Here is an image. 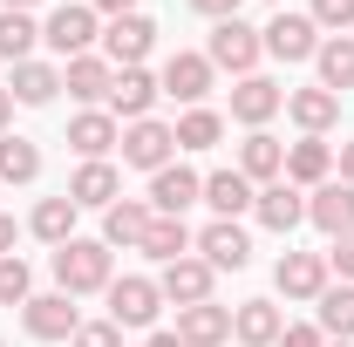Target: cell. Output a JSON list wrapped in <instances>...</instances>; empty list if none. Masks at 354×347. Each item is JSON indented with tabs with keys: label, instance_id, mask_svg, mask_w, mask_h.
Returning a JSON list of instances; mask_svg holds the SVG:
<instances>
[{
	"label": "cell",
	"instance_id": "6da1fadb",
	"mask_svg": "<svg viewBox=\"0 0 354 347\" xmlns=\"http://www.w3.org/2000/svg\"><path fill=\"white\" fill-rule=\"evenodd\" d=\"M116 252L102 245V238H68V245H55V293H68V300H82V293H109V279H116Z\"/></svg>",
	"mask_w": 354,
	"mask_h": 347
},
{
	"label": "cell",
	"instance_id": "7a4b0ae2",
	"mask_svg": "<svg viewBox=\"0 0 354 347\" xmlns=\"http://www.w3.org/2000/svg\"><path fill=\"white\" fill-rule=\"evenodd\" d=\"M259 55H266L259 28H245L239 14H232V21H212V41H205V62H212V68H225V75L245 82V75L259 68Z\"/></svg>",
	"mask_w": 354,
	"mask_h": 347
},
{
	"label": "cell",
	"instance_id": "3957f363",
	"mask_svg": "<svg viewBox=\"0 0 354 347\" xmlns=\"http://www.w3.org/2000/svg\"><path fill=\"white\" fill-rule=\"evenodd\" d=\"M41 41L62 55V62H75V55H88V48L102 41V21H95V7L88 0H68V7H55L41 21Z\"/></svg>",
	"mask_w": 354,
	"mask_h": 347
},
{
	"label": "cell",
	"instance_id": "277c9868",
	"mask_svg": "<svg viewBox=\"0 0 354 347\" xmlns=\"http://www.w3.org/2000/svg\"><path fill=\"white\" fill-rule=\"evenodd\" d=\"M259 41H266V55H272V62H313L327 35L313 28L307 14H293V7H279V14H272V21L259 28Z\"/></svg>",
	"mask_w": 354,
	"mask_h": 347
},
{
	"label": "cell",
	"instance_id": "5b68a950",
	"mask_svg": "<svg viewBox=\"0 0 354 347\" xmlns=\"http://www.w3.org/2000/svg\"><path fill=\"white\" fill-rule=\"evenodd\" d=\"M116 150H123V164H136V171L157 177L177 157V130H171V123H157V116H143V123H123V143H116Z\"/></svg>",
	"mask_w": 354,
	"mask_h": 347
},
{
	"label": "cell",
	"instance_id": "8992f818",
	"mask_svg": "<svg viewBox=\"0 0 354 347\" xmlns=\"http://www.w3.org/2000/svg\"><path fill=\"white\" fill-rule=\"evenodd\" d=\"M191 252L212 265V272H245V265H252V238L239 232V218H212V225L198 232Z\"/></svg>",
	"mask_w": 354,
	"mask_h": 347
},
{
	"label": "cell",
	"instance_id": "52a82bcc",
	"mask_svg": "<svg viewBox=\"0 0 354 347\" xmlns=\"http://www.w3.org/2000/svg\"><path fill=\"white\" fill-rule=\"evenodd\" d=\"M157 48V21L150 14H123L102 28V62L109 68H143V55Z\"/></svg>",
	"mask_w": 354,
	"mask_h": 347
},
{
	"label": "cell",
	"instance_id": "ba28073f",
	"mask_svg": "<svg viewBox=\"0 0 354 347\" xmlns=\"http://www.w3.org/2000/svg\"><path fill=\"white\" fill-rule=\"evenodd\" d=\"M157 313H164V293H157V279H109V320L116 327H157Z\"/></svg>",
	"mask_w": 354,
	"mask_h": 347
},
{
	"label": "cell",
	"instance_id": "9c48e42d",
	"mask_svg": "<svg viewBox=\"0 0 354 347\" xmlns=\"http://www.w3.org/2000/svg\"><path fill=\"white\" fill-rule=\"evenodd\" d=\"M212 75H218V68H212L205 55L177 48L171 62H164V75H157V88H164V95H177L184 109H205V95H212Z\"/></svg>",
	"mask_w": 354,
	"mask_h": 347
},
{
	"label": "cell",
	"instance_id": "30bf717a",
	"mask_svg": "<svg viewBox=\"0 0 354 347\" xmlns=\"http://www.w3.org/2000/svg\"><path fill=\"white\" fill-rule=\"evenodd\" d=\"M191 205H205V177H198V171L164 164V171L150 177V212H157V218H184Z\"/></svg>",
	"mask_w": 354,
	"mask_h": 347
},
{
	"label": "cell",
	"instance_id": "8fae6325",
	"mask_svg": "<svg viewBox=\"0 0 354 347\" xmlns=\"http://www.w3.org/2000/svg\"><path fill=\"white\" fill-rule=\"evenodd\" d=\"M252 212H259L266 232H293V225H307V191L300 184H286V177H272V184H259V198H252Z\"/></svg>",
	"mask_w": 354,
	"mask_h": 347
},
{
	"label": "cell",
	"instance_id": "7c38bea8",
	"mask_svg": "<svg viewBox=\"0 0 354 347\" xmlns=\"http://www.w3.org/2000/svg\"><path fill=\"white\" fill-rule=\"evenodd\" d=\"M327 252H286V259L272 265V286L286 293V300H320L327 293Z\"/></svg>",
	"mask_w": 354,
	"mask_h": 347
},
{
	"label": "cell",
	"instance_id": "4fadbf2b",
	"mask_svg": "<svg viewBox=\"0 0 354 347\" xmlns=\"http://www.w3.org/2000/svg\"><path fill=\"white\" fill-rule=\"evenodd\" d=\"M21 320H28L35 341H75V327H82V313H75L68 293H35V300L21 306Z\"/></svg>",
	"mask_w": 354,
	"mask_h": 347
},
{
	"label": "cell",
	"instance_id": "5bb4252c",
	"mask_svg": "<svg viewBox=\"0 0 354 347\" xmlns=\"http://www.w3.org/2000/svg\"><path fill=\"white\" fill-rule=\"evenodd\" d=\"M212 279H218L212 265L184 252V259H171L164 272H157V293H164L171 306H205V300H212Z\"/></svg>",
	"mask_w": 354,
	"mask_h": 347
},
{
	"label": "cell",
	"instance_id": "9a60e30c",
	"mask_svg": "<svg viewBox=\"0 0 354 347\" xmlns=\"http://www.w3.org/2000/svg\"><path fill=\"white\" fill-rule=\"evenodd\" d=\"M307 225H320L327 238L354 232V184H341V177L313 184V191H307Z\"/></svg>",
	"mask_w": 354,
	"mask_h": 347
},
{
	"label": "cell",
	"instance_id": "2e32d148",
	"mask_svg": "<svg viewBox=\"0 0 354 347\" xmlns=\"http://www.w3.org/2000/svg\"><path fill=\"white\" fill-rule=\"evenodd\" d=\"M279 109H286V88L272 82V75H245V82L232 88V116H239L245 130H266Z\"/></svg>",
	"mask_w": 354,
	"mask_h": 347
},
{
	"label": "cell",
	"instance_id": "e0dca14e",
	"mask_svg": "<svg viewBox=\"0 0 354 347\" xmlns=\"http://www.w3.org/2000/svg\"><path fill=\"white\" fill-rule=\"evenodd\" d=\"M116 143H123V123H116L109 109H82V116L68 123V150H75L82 164H102Z\"/></svg>",
	"mask_w": 354,
	"mask_h": 347
},
{
	"label": "cell",
	"instance_id": "ac0fdd59",
	"mask_svg": "<svg viewBox=\"0 0 354 347\" xmlns=\"http://www.w3.org/2000/svg\"><path fill=\"white\" fill-rule=\"evenodd\" d=\"M157 75L150 68H116V88H109V116H123V123H143L150 109H157Z\"/></svg>",
	"mask_w": 354,
	"mask_h": 347
},
{
	"label": "cell",
	"instance_id": "d6986e66",
	"mask_svg": "<svg viewBox=\"0 0 354 347\" xmlns=\"http://www.w3.org/2000/svg\"><path fill=\"white\" fill-rule=\"evenodd\" d=\"M177 341L184 347H225L232 341V306H218V300L177 306Z\"/></svg>",
	"mask_w": 354,
	"mask_h": 347
},
{
	"label": "cell",
	"instance_id": "ffe728a7",
	"mask_svg": "<svg viewBox=\"0 0 354 347\" xmlns=\"http://www.w3.org/2000/svg\"><path fill=\"white\" fill-rule=\"evenodd\" d=\"M150 198H116V205H109V212H102V245H109V252H116V245H123V252H136V245H143V232H150Z\"/></svg>",
	"mask_w": 354,
	"mask_h": 347
},
{
	"label": "cell",
	"instance_id": "44dd1931",
	"mask_svg": "<svg viewBox=\"0 0 354 347\" xmlns=\"http://www.w3.org/2000/svg\"><path fill=\"white\" fill-rule=\"evenodd\" d=\"M286 116H293L307 136H327L334 123H341V95L320 88V82H313V88H286Z\"/></svg>",
	"mask_w": 354,
	"mask_h": 347
},
{
	"label": "cell",
	"instance_id": "7402d4cb",
	"mask_svg": "<svg viewBox=\"0 0 354 347\" xmlns=\"http://www.w3.org/2000/svg\"><path fill=\"white\" fill-rule=\"evenodd\" d=\"M68 198L82 205V212H109L116 198H123V177H116V164L102 157V164H82V171L68 177Z\"/></svg>",
	"mask_w": 354,
	"mask_h": 347
},
{
	"label": "cell",
	"instance_id": "603a6c76",
	"mask_svg": "<svg viewBox=\"0 0 354 347\" xmlns=\"http://www.w3.org/2000/svg\"><path fill=\"white\" fill-rule=\"evenodd\" d=\"M327 177H334V143H327V136H300V143L286 150V184L313 191V184H327Z\"/></svg>",
	"mask_w": 354,
	"mask_h": 347
},
{
	"label": "cell",
	"instance_id": "cb8c5ba5",
	"mask_svg": "<svg viewBox=\"0 0 354 347\" xmlns=\"http://www.w3.org/2000/svg\"><path fill=\"white\" fill-rule=\"evenodd\" d=\"M279 334H286V313H279L272 300H245L239 313H232V341L239 347H272Z\"/></svg>",
	"mask_w": 354,
	"mask_h": 347
},
{
	"label": "cell",
	"instance_id": "d4e9b609",
	"mask_svg": "<svg viewBox=\"0 0 354 347\" xmlns=\"http://www.w3.org/2000/svg\"><path fill=\"white\" fill-rule=\"evenodd\" d=\"M62 88H68L75 102H109V88H116V68H109L102 55H75V62L62 68Z\"/></svg>",
	"mask_w": 354,
	"mask_h": 347
},
{
	"label": "cell",
	"instance_id": "484cf974",
	"mask_svg": "<svg viewBox=\"0 0 354 347\" xmlns=\"http://www.w3.org/2000/svg\"><path fill=\"white\" fill-rule=\"evenodd\" d=\"M239 177H252V184H272V177H286V143L279 136L252 130L239 143Z\"/></svg>",
	"mask_w": 354,
	"mask_h": 347
},
{
	"label": "cell",
	"instance_id": "4316f807",
	"mask_svg": "<svg viewBox=\"0 0 354 347\" xmlns=\"http://www.w3.org/2000/svg\"><path fill=\"white\" fill-rule=\"evenodd\" d=\"M252 198H259V184H252V177H239V164H232V171H212V177H205V205H212L218 218L252 212Z\"/></svg>",
	"mask_w": 354,
	"mask_h": 347
},
{
	"label": "cell",
	"instance_id": "83f0119b",
	"mask_svg": "<svg viewBox=\"0 0 354 347\" xmlns=\"http://www.w3.org/2000/svg\"><path fill=\"white\" fill-rule=\"evenodd\" d=\"M55 88H62V68H55V62H14V82H7L14 102L48 109V102H55Z\"/></svg>",
	"mask_w": 354,
	"mask_h": 347
},
{
	"label": "cell",
	"instance_id": "f1b7e54d",
	"mask_svg": "<svg viewBox=\"0 0 354 347\" xmlns=\"http://www.w3.org/2000/svg\"><path fill=\"white\" fill-rule=\"evenodd\" d=\"M75 212H82V205H75L68 191H62V198H41L35 218H28V232H35L41 245H68V238H75Z\"/></svg>",
	"mask_w": 354,
	"mask_h": 347
},
{
	"label": "cell",
	"instance_id": "f546056e",
	"mask_svg": "<svg viewBox=\"0 0 354 347\" xmlns=\"http://www.w3.org/2000/svg\"><path fill=\"white\" fill-rule=\"evenodd\" d=\"M313 68H320V88L348 95V88H354V35H327L320 55H313Z\"/></svg>",
	"mask_w": 354,
	"mask_h": 347
},
{
	"label": "cell",
	"instance_id": "4dcf8cb0",
	"mask_svg": "<svg viewBox=\"0 0 354 347\" xmlns=\"http://www.w3.org/2000/svg\"><path fill=\"white\" fill-rule=\"evenodd\" d=\"M191 245H198V238H191V225H184V218H150V232H143V245H136V252H143V259H157V265H171V259H184Z\"/></svg>",
	"mask_w": 354,
	"mask_h": 347
},
{
	"label": "cell",
	"instance_id": "1f68e13d",
	"mask_svg": "<svg viewBox=\"0 0 354 347\" xmlns=\"http://www.w3.org/2000/svg\"><path fill=\"white\" fill-rule=\"evenodd\" d=\"M313 306H320V320H313V327H320L327 341H354V286H348V279H341V286H327Z\"/></svg>",
	"mask_w": 354,
	"mask_h": 347
},
{
	"label": "cell",
	"instance_id": "d6a6232c",
	"mask_svg": "<svg viewBox=\"0 0 354 347\" xmlns=\"http://www.w3.org/2000/svg\"><path fill=\"white\" fill-rule=\"evenodd\" d=\"M41 177V150L28 143V136H0V184H35Z\"/></svg>",
	"mask_w": 354,
	"mask_h": 347
},
{
	"label": "cell",
	"instance_id": "836d02e7",
	"mask_svg": "<svg viewBox=\"0 0 354 347\" xmlns=\"http://www.w3.org/2000/svg\"><path fill=\"white\" fill-rule=\"evenodd\" d=\"M171 130H177V150H212V143L225 136V116L218 109H184Z\"/></svg>",
	"mask_w": 354,
	"mask_h": 347
},
{
	"label": "cell",
	"instance_id": "e575fe53",
	"mask_svg": "<svg viewBox=\"0 0 354 347\" xmlns=\"http://www.w3.org/2000/svg\"><path fill=\"white\" fill-rule=\"evenodd\" d=\"M35 41H41L35 14H7V7H0V55H7V62H35Z\"/></svg>",
	"mask_w": 354,
	"mask_h": 347
},
{
	"label": "cell",
	"instance_id": "d590c367",
	"mask_svg": "<svg viewBox=\"0 0 354 347\" xmlns=\"http://www.w3.org/2000/svg\"><path fill=\"white\" fill-rule=\"evenodd\" d=\"M35 300V272H28V259H0V306H28Z\"/></svg>",
	"mask_w": 354,
	"mask_h": 347
},
{
	"label": "cell",
	"instance_id": "8d00e7d4",
	"mask_svg": "<svg viewBox=\"0 0 354 347\" xmlns=\"http://www.w3.org/2000/svg\"><path fill=\"white\" fill-rule=\"evenodd\" d=\"M307 21L320 28V35H348V28H354V0H313Z\"/></svg>",
	"mask_w": 354,
	"mask_h": 347
},
{
	"label": "cell",
	"instance_id": "74e56055",
	"mask_svg": "<svg viewBox=\"0 0 354 347\" xmlns=\"http://www.w3.org/2000/svg\"><path fill=\"white\" fill-rule=\"evenodd\" d=\"M68 347H123V327H116V320H82Z\"/></svg>",
	"mask_w": 354,
	"mask_h": 347
},
{
	"label": "cell",
	"instance_id": "f35d334b",
	"mask_svg": "<svg viewBox=\"0 0 354 347\" xmlns=\"http://www.w3.org/2000/svg\"><path fill=\"white\" fill-rule=\"evenodd\" d=\"M327 272H341V279L354 286V232H341V238L327 245Z\"/></svg>",
	"mask_w": 354,
	"mask_h": 347
},
{
	"label": "cell",
	"instance_id": "ab89813d",
	"mask_svg": "<svg viewBox=\"0 0 354 347\" xmlns=\"http://www.w3.org/2000/svg\"><path fill=\"white\" fill-rule=\"evenodd\" d=\"M272 347H327V334H320V327H286Z\"/></svg>",
	"mask_w": 354,
	"mask_h": 347
},
{
	"label": "cell",
	"instance_id": "60d3db41",
	"mask_svg": "<svg viewBox=\"0 0 354 347\" xmlns=\"http://www.w3.org/2000/svg\"><path fill=\"white\" fill-rule=\"evenodd\" d=\"M191 7H198V14H212V21H232V14H239V0H191Z\"/></svg>",
	"mask_w": 354,
	"mask_h": 347
},
{
	"label": "cell",
	"instance_id": "b9f144b4",
	"mask_svg": "<svg viewBox=\"0 0 354 347\" xmlns=\"http://www.w3.org/2000/svg\"><path fill=\"white\" fill-rule=\"evenodd\" d=\"M95 14H109V21H123V14H136V0H88Z\"/></svg>",
	"mask_w": 354,
	"mask_h": 347
},
{
	"label": "cell",
	"instance_id": "7bdbcfd3",
	"mask_svg": "<svg viewBox=\"0 0 354 347\" xmlns=\"http://www.w3.org/2000/svg\"><path fill=\"white\" fill-rule=\"evenodd\" d=\"M334 164H341V184H354V143H341V157H334Z\"/></svg>",
	"mask_w": 354,
	"mask_h": 347
},
{
	"label": "cell",
	"instance_id": "ee69618b",
	"mask_svg": "<svg viewBox=\"0 0 354 347\" xmlns=\"http://www.w3.org/2000/svg\"><path fill=\"white\" fill-rule=\"evenodd\" d=\"M7 252H14V218L0 212V259H7Z\"/></svg>",
	"mask_w": 354,
	"mask_h": 347
},
{
	"label": "cell",
	"instance_id": "f6af8a7d",
	"mask_svg": "<svg viewBox=\"0 0 354 347\" xmlns=\"http://www.w3.org/2000/svg\"><path fill=\"white\" fill-rule=\"evenodd\" d=\"M7 123H14V95L0 88V136H7Z\"/></svg>",
	"mask_w": 354,
	"mask_h": 347
},
{
	"label": "cell",
	"instance_id": "bcb514c9",
	"mask_svg": "<svg viewBox=\"0 0 354 347\" xmlns=\"http://www.w3.org/2000/svg\"><path fill=\"white\" fill-rule=\"evenodd\" d=\"M143 347H184V341H177V334H150Z\"/></svg>",
	"mask_w": 354,
	"mask_h": 347
},
{
	"label": "cell",
	"instance_id": "7dc6e473",
	"mask_svg": "<svg viewBox=\"0 0 354 347\" xmlns=\"http://www.w3.org/2000/svg\"><path fill=\"white\" fill-rule=\"evenodd\" d=\"M0 7H7V14H28V7H41V0H0Z\"/></svg>",
	"mask_w": 354,
	"mask_h": 347
},
{
	"label": "cell",
	"instance_id": "c3c4849f",
	"mask_svg": "<svg viewBox=\"0 0 354 347\" xmlns=\"http://www.w3.org/2000/svg\"><path fill=\"white\" fill-rule=\"evenodd\" d=\"M327 347H354V341H327Z\"/></svg>",
	"mask_w": 354,
	"mask_h": 347
},
{
	"label": "cell",
	"instance_id": "681fc988",
	"mask_svg": "<svg viewBox=\"0 0 354 347\" xmlns=\"http://www.w3.org/2000/svg\"><path fill=\"white\" fill-rule=\"evenodd\" d=\"M272 7H286V0H272Z\"/></svg>",
	"mask_w": 354,
	"mask_h": 347
},
{
	"label": "cell",
	"instance_id": "f907efd6",
	"mask_svg": "<svg viewBox=\"0 0 354 347\" xmlns=\"http://www.w3.org/2000/svg\"><path fill=\"white\" fill-rule=\"evenodd\" d=\"M0 347H7V341H0Z\"/></svg>",
	"mask_w": 354,
	"mask_h": 347
}]
</instances>
